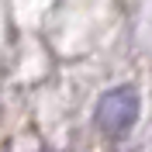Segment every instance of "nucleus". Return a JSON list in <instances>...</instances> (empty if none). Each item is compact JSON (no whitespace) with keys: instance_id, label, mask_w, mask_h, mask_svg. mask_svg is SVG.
Returning a JSON list of instances; mask_svg holds the SVG:
<instances>
[{"instance_id":"nucleus-1","label":"nucleus","mask_w":152,"mask_h":152,"mask_svg":"<svg viewBox=\"0 0 152 152\" xmlns=\"http://www.w3.org/2000/svg\"><path fill=\"white\" fill-rule=\"evenodd\" d=\"M138 111H142V100L135 94V86H114L97 100L94 118H97V128L107 138H121V135H128L135 128Z\"/></svg>"}]
</instances>
